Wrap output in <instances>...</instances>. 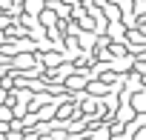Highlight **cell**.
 Listing matches in <instances>:
<instances>
[{"instance_id": "4", "label": "cell", "mask_w": 146, "mask_h": 140, "mask_svg": "<svg viewBox=\"0 0 146 140\" xmlns=\"http://www.w3.org/2000/svg\"><path fill=\"white\" fill-rule=\"evenodd\" d=\"M3 40H6V34H3V32H0V43H3Z\"/></svg>"}, {"instance_id": "1", "label": "cell", "mask_w": 146, "mask_h": 140, "mask_svg": "<svg viewBox=\"0 0 146 140\" xmlns=\"http://www.w3.org/2000/svg\"><path fill=\"white\" fill-rule=\"evenodd\" d=\"M12 117H15V114H12V109H9V103H3V106H0V120H6V123H9Z\"/></svg>"}, {"instance_id": "3", "label": "cell", "mask_w": 146, "mask_h": 140, "mask_svg": "<svg viewBox=\"0 0 146 140\" xmlns=\"http://www.w3.org/2000/svg\"><path fill=\"white\" fill-rule=\"evenodd\" d=\"M3 103H9V106H12V94H6V89L0 86V106H3Z\"/></svg>"}, {"instance_id": "2", "label": "cell", "mask_w": 146, "mask_h": 140, "mask_svg": "<svg viewBox=\"0 0 146 140\" xmlns=\"http://www.w3.org/2000/svg\"><path fill=\"white\" fill-rule=\"evenodd\" d=\"M132 106H135V112H143V94H140V92L132 97Z\"/></svg>"}]
</instances>
